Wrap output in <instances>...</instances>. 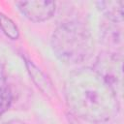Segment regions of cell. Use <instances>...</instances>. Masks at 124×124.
<instances>
[{
	"mask_svg": "<svg viewBox=\"0 0 124 124\" xmlns=\"http://www.w3.org/2000/svg\"><path fill=\"white\" fill-rule=\"evenodd\" d=\"M26 65L28 68V72L30 74V76L32 77V78L34 79V81L36 82V84L45 92H48L50 89V83L48 81V79L46 78V76L31 62L26 61Z\"/></svg>",
	"mask_w": 124,
	"mask_h": 124,
	"instance_id": "obj_5",
	"label": "cell"
},
{
	"mask_svg": "<svg viewBox=\"0 0 124 124\" xmlns=\"http://www.w3.org/2000/svg\"><path fill=\"white\" fill-rule=\"evenodd\" d=\"M2 124H26V123H24L23 121L18 120V119H13V120H9L7 122H4Z\"/></svg>",
	"mask_w": 124,
	"mask_h": 124,
	"instance_id": "obj_9",
	"label": "cell"
},
{
	"mask_svg": "<svg viewBox=\"0 0 124 124\" xmlns=\"http://www.w3.org/2000/svg\"><path fill=\"white\" fill-rule=\"evenodd\" d=\"M66 96L72 109L90 121L108 120L118 108L109 81L100 72L92 69H83L69 77Z\"/></svg>",
	"mask_w": 124,
	"mask_h": 124,
	"instance_id": "obj_1",
	"label": "cell"
},
{
	"mask_svg": "<svg viewBox=\"0 0 124 124\" xmlns=\"http://www.w3.org/2000/svg\"><path fill=\"white\" fill-rule=\"evenodd\" d=\"M16 6L22 15L35 22L48 19L55 11L53 1H22L17 2Z\"/></svg>",
	"mask_w": 124,
	"mask_h": 124,
	"instance_id": "obj_3",
	"label": "cell"
},
{
	"mask_svg": "<svg viewBox=\"0 0 124 124\" xmlns=\"http://www.w3.org/2000/svg\"><path fill=\"white\" fill-rule=\"evenodd\" d=\"M98 6L108 19L115 22L122 21L123 1H101L98 2Z\"/></svg>",
	"mask_w": 124,
	"mask_h": 124,
	"instance_id": "obj_4",
	"label": "cell"
},
{
	"mask_svg": "<svg viewBox=\"0 0 124 124\" xmlns=\"http://www.w3.org/2000/svg\"><path fill=\"white\" fill-rule=\"evenodd\" d=\"M51 46L56 56L66 63L81 62L93 51L90 32L77 21L61 24L52 35Z\"/></svg>",
	"mask_w": 124,
	"mask_h": 124,
	"instance_id": "obj_2",
	"label": "cell"
},
{
	"mask_svg": "<svg viewBox=\"0 0 124 124\" xmlns=\"http://www.w3.org/2000/svg\"><path fill=\"white\" fill-rule=\"evenodd\" d=\"M0 27L7 37L12 40H16L19 37V30L16 23L6 15L0 13Z\"/></svg>",
	"mask_w": 124,
	"mask_h": 124,
	"instance_id": "obj_6",
	"label": "cell"
},
{
	"mask_svg": "<svg viewBox=\"0 0 124 124\" xmlns=\"http://www.w3.org/2000/svg\"><path fill=\"white\" fill-rule=\"evenodd\" d=\"M5 84H7L5 69H4L3 64L0 62V86H1V85H5Z\"/></svg>",
	"mask_w": 124,
	"mask_h": 124,
	"instance_id": "obj_8",
	"label": "cell"
},
{
	"mask_svg": "<svg viewBox=\"0 0 124 124\" xmlns=\"http://www.w3.org/2000/svg\"><path fill=\"white\" fill-rule=\"evenodd\" d=\"M12 103V92L8 84L0 86V116L8 110Z\"/></svg>",
	"mask_w": 124,
	"mask_h": 124,
	"instance_id": "obj_7",
	"label": "cell"
}]
</instances>
